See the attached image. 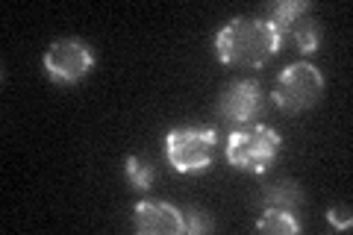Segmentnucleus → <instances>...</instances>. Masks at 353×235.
Here are the masks:
<instances>
[{"mask_svg":"<svg viewBox=\"0 0 353 235\" xmlns=\"http://www.w3.org/2000/svg\"><path fill=\"white\" fill-rule=\"evenodd\" d=\"M280 36L268 18H233L218 30L215 53L224 65L233 68H262L280 50Z\"/></svg>","mask_w":353,"mask_h":235,"instance_id":"nucleus-1","label":"nucleus"},{"mask_svg":"<svg viewBox=\"0 0 353 235\" xmlns=\"http://www.w3.org/2000/svg\"><path fill=\"white\" fill-rule=\"evenodd\" d=\"M283 147V136L265 124H248L227 136V162L236 171L245 174H265L277 159Z\"/></svg>","mask_w":353,"mask_h":235,"instance_id":"nucleus-2","label":"nucleus"},{"mask_svg":"<svg viewBox=\"0 0 353 235\" xmlns=\"http://www.w3.org/2000/svg\"><path fill=\"white\" fill-rule=\"evenodd\" d=\"M218 132L212 127H176L165 136V156L176 174H201L215 159Z\"/></svg>","mask_w":353,"mask_h":235,"instance_id":"nucleus-3","label":"nucleus"},{"mask_svg":"<svg viewBox=\"0 0 353 235\" xmlns=\"http://www.w3.org/2000/svg\"><path fill=\"white\" fill-rule=\"evenodd\" d=\"M324 94V74L309 62H294L283 68L274 85V103L283 112H306Z\"/></svg>","mask_w":353,"mask_h":235,"instance_id":"nucleus-4","label":"nucleus"},{"mask_svg":"<svg viewBox=\"0 0 353 235\" xmlns=\"http://www.w3.org/2000/svg\"><path fill=\"white\" fill-rule=\"evenodd\" d=\"M268 21L277 30L280 41H294L303 53H315L321 48V27L312 18L306 0H277L268 6Z\"/></svg>","mask_w":353,"mask_h":235,"instance_id":"nucleus-5","label":"nucleus"},{"mask_svg":"<svg viewBox=\"0 0 353 235\" xmlns=\"http://www.w3.org/2000/svg\"><path fill=\"white\" fill-rule=\"evenodd\" d=\"M94 68V50L80 39H59L44 53V71L53 83L74 85Z\"/></svg>","mask_w":353,"mask_h":235,"instance_id":"nucleus-6","label":"nucleus"},{"mask_svg":"<svg viewBox=\"0 0 353 235\" xmlns=\"http://www.w3.org/2000/svg\"><path fill=\"white\" fill-rule=\"evenodd\" d=\"M132 227L141 235H180L185 232L183 209L165 200H141L132 209Z\"/></svg>","mask_w":353,"mask_h":235,"instance_id":"nucleus-7","label":"nucleus"},{"mask_svg":"<svg viewBox=\"0 0 353 235\" xmlns=\"http://www.w3.org/2000/svg\"><path fill=\"white\" fill-rule=\"evenodd\" d=\"M262 109V88L256 80H236L224 88L218 112L230 121H253Z\"/></svg>","mask_w":353,"mask_h":235,"instance_id":"nucleus-8","label":"nucleus"},{"mask_svg":"<svg viewBox=\"0 0 353 235\" xmlns=\"http://www.w3.org/2000/svg\"><path fill=\"white\" fill-rule=\"evenodd\" d=\"M262 200L268 209H283V212H294L297 206L303 203V188L297 183H289V180H280L268 185L262 192Z\"/></svg>","mask_w":353,"mask_h":235,"instance_id":"nucleus-9","label":"nucleus"},{"mask_svg":"<svg viewBox=\"0 0 353 235\" xmlns=\"http://www.w3.org/2000/svg\"><path fill=\"white\" fill-rule=\"evenodd\" d=\"M256 229L259 232H271V235H294V232H301V221H297L292 212L265 209L262 218L256 221Z\"/></svg>","mask_w":353,"mask_h":235,"instance_id":"nucleus-10","label":"nucleus"},{"mask_svg":"<svg viewBox=\"0 0 353 235\" xmlns=\"http://www.w3.org/2000/svg\"><path fill=\"white\" fill-rule=\"evenodd\" d=\"M124 174H127V180L132 183L136 192H148L150 183L157 180V167H153L148 159H141V156H130V159L124 162Z\"/></svg>","mask_w":353,"mask_h":235,"instance_id":"nucleus-11","label":"nucleus"},{"mask_svg":"<svg viewBox=\"0 0 353 235\" xmlns=\"http://www.w3.org/2000/svg\"><path fill=\"white\" fill-rule=\"evenodd\" d=\"M183 221H185V232L189 235H206L212 232V215H209L206 209H197V206H189L183 209Z\"/></svg>","mask_w":353,"mask_h":235,"instance_id":"nucleus-12","label":"nucleus"},{"mask_svg":"<svg viewBox=\"0 0 353 235\" xmlns=\"http://www.w3.org/2000/svg\"><path fill=\"white\" fill-rule=\"evenodd\" d=\"M327 218H330V223H333L336 229H350V223H353L350 209H347V206H330Z\"/></svg>","mask_w":353,"mask_h":235,"instance_id":"nucleus-13","label":"nucleus"}]
</instances>
